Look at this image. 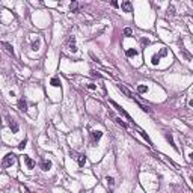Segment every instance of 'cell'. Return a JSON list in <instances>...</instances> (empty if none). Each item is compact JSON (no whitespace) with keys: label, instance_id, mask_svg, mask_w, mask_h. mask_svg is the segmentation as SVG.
<instances>
[{"label":"cell","instance_id":"cell-15","mask_svg":"<svg viewBox=\"0 0 193 193\" xmlns=\"http://www.w3.org/2000/svg\"><path fill=\"white\" fill-rule=\"evenodd\" d=\"M125 54H127L128 57H134V56H137V50H134V48H128V50L125 51Z\"/></svg>","mask_w":193,"mask_h":193},{"label":"cell","instance_id":"cell-10","mask_svg":"<svg viewBox=\"0 0 193 193\" xmlns=\"http://www.w3.org/2000/svg\"><path fill=\"white\" fill-rule=\"evenodd\" d=\"M50 167H51V161L45 160V159H41V169L42 170H48Z\"/></svg>","mask_w":193,"mask_h":193},{"label":"cell","instance_id":"cell-8","mask_svg":"<svg viewBox=\"0 0 193 193\" xmlns=\"http://www.w3.org/2000/svg\"><path fill=\"white\" fill-rule=\"evenodd\" d=\"M9 128H11V131L12 133H18V124H17V121H14V119H11L9 118Z\"/></svg>","mask_w":193,"mask_h":193},{"label":"cell","instance_id":"cell-4","mask_svg":"<svg viewBox=\"0 0 193 193\" xmlns=\"http://www.w3.org/2000/svg\"><path fill=\"white\" fill-rule=\"evenodd\" d=\"M118 88H119V91H121V92H122V94H124V95L127 96V98H131V100H134L133 94H131V92H130V91H128V89H127V88H125L124 85H122V83H119V85H118Z\"/></svg>","mask_w":193,"mask_h":193},{"label":"cell","instance_id":"cell-7","mask_svg":"<svg viewBox=\"0 0 193 193\" xmlns=\"http://www.w3.org/2000/svg\"><path fill=\"white\" fill-rule=\"evenodd\" d=\"M23 160H24V163H26L27 169H33V167H35V164H36V163H35V161H33L29 156H24V157H23Z\"/></svg>","mask_w":193,"mask_h":193},{"label":"cell","instance_id":"cell-9","mask_svg":"<svg viewBox=\"0 0 193 193\" xmlns=\"http://www.w3.org/2000/svg\"><path fill=\"white\" fill-rule=\"evenodd\" d=\"M18 109H20L21 112H27V103L24 98H20L18 100Z\"/></svg>","mask_w":193,"mask_h":193},{"label":"cell","instance_id":"cell-12","mask_svg":"<svg viewBox=\"0 0 193 193\" xmlns=\"http://www.w3.org/2000/svg\"><path fill=\"white\" fill-rule=\"evenodd\" d=\"M50 85L54 86V88H61V79L59 77H53V79L50 80Z\"/></svg>","mask_w":193,"mask_h":193},{"label":"cell","instance_id":"cell-19","mask_svg":"<svg viewBox=\"0 0 193 193\" xmlns=\"http://www.w3.org/2000/svg\"><path fill=\"white\" fill-rule=\"evenodd\" d=\"M69 9H71L72 12H77V9H79V3H77V2H72V3L69 5Z\"/></svg>","mask_w":193,"mask_h":193},{"label":"cell","instance_id":"cell-24","mask_svg":"<svg viewBox=\"0 0 193 193\" xmlns=\"http://www.w3.org/2000/svg\"><path fill=\"white\" fill-rule=\"evenodd\" d=\"M26 143H27L26 140H23V142H20V145H18V149H24V148H26Z\"/></svg>","mask_w":193,"mask_h":193},{"label":"cell","instance_id":"cell-18","mask_svg":"<svg viewBox=\"0 0 193 193\" xmlns=\"http://www.w3.org/2000/svg\"><path fill=\"white\" fill-rule=\"evenodd\" d=\"M139 133H140V136H142V137H143V139H145V140H146V142H148V143H149V145H152V142H151V139H149V137H148V134H146V133H145V131H142V130H140V131H139Z\"/></svg>","mask_w":193,"mask_h":193},{"label":"cell","instance_id":"cell-28","mask_svg":"<svg viewBox=\"0 0 193 193\" xmlns=\"http://www.w3.org/2000/svg\"><path fill=\"white\" fill-rule=\"evenodd\" d=\"M112 6H113V8H118L119 5H118V2H112Z\"/></svg>","mask_w":193,"mask_h":193},{"label":"cell","instance_id":"cell-29","mask_svg":"<svg viewBox=\"0 0 193 193\" xmlns=\"http://www.w3.org/2000/svg\"><path fill=\"white\" fill-rule=\"evenodd\" d=\"M140 42H142V44H149V41H148V39H142Z\"/></svg>","mask_w":193,"mask_h":193},{"label":"cell","instance_id":"cell-13","mask_svg":"<svg viewBox=\"0 0 193 193\" xmlns=\"http://www.w3.org/2000/svg\"><path fill=\"white\" fill-rule=\"evenodd\" d=\"M77 160H79V166H80V167H83V166H85V163H86V156L80 154V156L77 157Z\"/></svg>","mask_w":193,"mask_h":193},{"label":"cell","instance_id":"cell-21","mask_svg":"<svg viewBox=\"0 0 193 193\" xmlns=\"http://www.w3.org/2000/svg\"><path fill=\"white\" fill-rule=\"evenodd\" d=\"M124 35H125V36H131V35H133V29H131V27H125V29H124Z\"/></svg>","mask_w":193,"mask_h":193},{"label":"cell","instance_id":"cell-25","mask_svg":"<svg viewBox=\"0 0 193 193\" xmlns=\"http://www.w3.org/2000/svg\"><path fill=\"white\" fill-rule=\"evenodd\" d=\"M88 89H91V91H96V85H94V83H89V85H88Z\"/></svg>","mask_w":193,"mask_h":193},{"label":"cell","instance_id":"cell-6","mask_svg":"<svg viewBox=\"0 0 193 193\" xmlns=\"http://www.w3.org/2000/svg\"><path fill=\"white\" fill-rule=\"evenodd\" d=\"M91 136H92V140H94V142H98V140L101 139V136H103V131H100V130H94V131L91 133Z\"/></svg>","mask_w":193,"mask_h":193},{"label":"cell","instance_id":"cell-16","mask_svg":"<svg viewBox=\"0 0 193 193\" xmlns=\"http://www.w3.org/2000/svg\"><path fill=\"white\" fill-rule=\"evenodd\" d=\"M137 92H139V94H146V92H148V86L139 85V86H137Z\"/></svg>","mask_w":193,"mask_h":193},{"label":"cell","instance_id":"cell-27","mask_svg":"<svg viewBox=\"0 0 193 193\" xmlns=\"http://www.w3.org/2000/svg\"><path fill=\"white\" fill-rule=\"evenodd\" d=\"M20 189H21V190H23V192H24V193H29V190H27V189H26V187H24V186H20Z\"/></svg>","mask_w":193,"mask_h":193},{"label":"cell","instance_id":"cell-20","mask_svg":"<svg viewBox=\"0 0 193 193\" xmlns=\"http://www.w3.org/2000/svg\"><path fill=\"white\" fill-rule=\"evenodd\" d=\"M115 121H116V124H118V125H121V127L127 128V124H125V122H124V121H122L121 118H115Z\"/></svg>","mask_w":193,"mask_h":193},{"label":"cell","instance_id":"cell-5","mask_svg":"<svg viewBox=\"0 0 193 193\" xmlns=\"http://www.w3.org/2000/svg\"><path fill=\"white\" fill-rule=\"evenodd\" d=\"M121 9L124 11V12H133V5H131V2H122L121 3Z\"/></svg>","mask_w":193,"mask_h":193},{"label":"cell","instance_id":"cell-3","mask_svg":"<svg viewBox=\"0 0 193 193\" xmlns=\"http://www.w3.org/2000/svg\"><path fill=\"white\" fill-rule=\"evenodd\" d=\"M68 50H69V51H72V53H75V51H77L75 38H74V36H69V38H68Z\"/></svg>","mask_w":193,"mask_h":193},{"label":"cell","instance_id":"cell-14","mask_svg":"<svg viewBox=\"0 0 193 193\" xmlns=\"http://www.w3.org/2000/svg\"><path fill=\"white\" fill-rule=\"evenodd\" d=\"M166 139H167V142L172 145V148H173V149H177V145H175V142H173V137H172V134H170V133H167V134H166Z\"/></svg>","mask_w":193,"mask_h":193},{"label":"cell","instance_id":"cell-1","mask_svg":"<svg viewBox=\"0 0 193 193\" xmlns=\"http://www.w3.org/2000/svg\"><path fill=\"white\" fill-rule=\"evenodd\" d=\"M110 104H112V106H113L115 109H116V110H118V112H119V113L122 115V116H124V118H125L127 121H130V122H133V118H131V116H130V115H128L127 112H125V109H124L122 106H119V104H118L116 101H113V100H110Z\"/></svg>","mask_w":193,"mask_h":193},{"label":"cell","instance_id":"cell-17","mask_svg":"<svg viewBox=\"0 0 193 193\" xmlns=\"http://www.w3.org/2000/svg\"><path fill=\"white\" fill-rule=\"evenodd\" d=\"M159 62H160V56L152 54V57H151V64H152V65H157Z\"/></svg>","mask_w":193,"mask_h":193},{"label":"cell","instance_id":"cell-26","mask_svg":"<svg viewBox=\"0 0 193 193\" xmlns=\"http://www.w3.org/2000/svg\"><path fill=\"white\" fill-rule=\"evenodd\" d=\"M166 54H167V50H166V48H163V50L160 51V56H166Z\"/></svg>","mask_w":193,"mask_h":193},{"label":"cell","instance_id":"cell-2","mask_svg":"<svg viewBox=\"0 0 193 193\" xmlns=\"http://www.w3.org/2000/svg\"><path fill=\"white\" fill-rule=\"evenodd\" d=\"M14 163H15V156H14V154H6V156L3 157L2 166H3V167H11Z\"/></svg>","mask_w":193,"mask_h":193},{"label":"cell","instance_id":"cell-11","mask_svg":"<svg viewBox=\"0 0 193 193\" xmlns=\"http://www.w3.org/2000/svg\"><path fill=\"white\" fill-rule=\"evenodd\" d=\"M2 45L5 47V50H6V51H8L9 54H12V56H15V53H14V48H12V45H11L9 42H5V41H3V42H2Z\"/></svg>","mask_w":193,"mask_h":193},{"label":"cell","instance_id":"cell-23","mask_svg":"<svg viewBox=\"0 0 193 193\" xmlns=\"http://www.w3.org/2000/svg\"><path fill=\"white\" fill-rule=\"evenodd\" d=\"M38 48H39V39H36V41L32 44V50H35V51H36Z\"/></svg>","mask_w":193,"mask_h":193},{"label":"cell","instance_id":"cell-22","mask_svg":"<svg viewBox=\"0 0 193 193\" xmlns=\"http://www.w3.org/2000/svg\"><path fill=\"white\" fill-rule=\"evenodd\" d=\"M106 181H107V184H109L110 187H113V184H115V180H113V177H106Z\"/></svg>","mask_w":193,"mask_h":193}]
</instances>
